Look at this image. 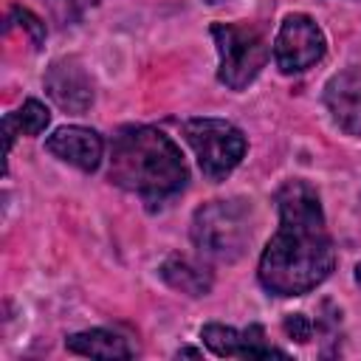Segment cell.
Here are the masks:
<instances>
[{"label": "cell", "mask_w": 361, "mask_h": 361, "mask_svg": "<svg viewBox=\"0 0 361 361\" xmlns=\"http://www.w3.org/2000/svg\"><path fill=\"white\" fill-rule=\"evenodd\" d=\"M279 228L259 257V285L274 296H305L336 268L333 237L324 223L319 192L290 178L276 189Z\"/></svg>", "instance_id": "cell-1"}, {"label": "cell", "mask_w": 361, "mask_h": 361, "mask_svg": "<svg viewBox=\"0 0 361 361\" xmlns=\"http://www.w3.org/2000/svg\"><path fill=\"white\" fill-rule=\"evenodd\" d=\"M107 175L116 186L138 195L147 206H161L189 180L178 144L166 133L144 124L121 127L113 135Z\"/></svg>", "instance_id": "cell-2"}, {"label": "cell", "mask_w": 361, "mask_h": 361, "mask_svg": "<svg viewBox=\"0 0 361 361\" xmlns=\"http://www.w3.org/2000/svg\"><path fill=\"white\" fill-rule=\"evenodd\" d=\"M192 245L200 259L231 265L237 262L251 243V206L243 197L209 200L192 214Z\"/></svg>", "instance_id": "cell-3"}, {"label": "cell", "mask_w": 361, "mask_h": 361, "mask_svg": "<svg viewBox=\"0 0 361 361\" xmlns=\"http://www.w3.org/2000/svg\"><path fill=\"white\" fill-rule=\"evenodd\" d=\"M212 39L217 48V79L228 90H245L268 65L271 48L259 28L245 23H214Z\"/></svg>", "instance_id": "cell-4"}, {"label": "cell", "mask_w": 361, "mask_h": 361, "mask_svg": "<svg viewBox=\"0 0 361 361\" xmlns=\"http://www.w3.org/2000/svg\"><path fill=\"white\" fill-rule=\"evenodd\" d=\"M180 130H183L186 144L195 149V158H197L200 172H203L212 183L226 180V178L237 169V164L245 158L248 141H245L243 130L234 127V124L226 121V118L200 116V118L183 121Z\"/></svg>", "instance_id": "cell-5"}, {"label": "cell", "mask_w": 361, "mask_h": 361, "mask_svg": "<svg viewBox=\"0 0 361 361\" xmlns=\"http://www.w3.org/2000/svg\"><path fill=\"white\" fill-rule=\"evenodd\" d=\"M327 51V37L310 14H288L274 37V62L282 73H302L313 68Z\"/></svg>", "instance_id": "cell-6"}, {"label": "cell", "mask_w": 361, "mask_h": 361, "mask_svg": "<svg viewBox=\"0 0 361 361\" xmlns=\"http://www.w3.org/2000/svg\"><path fill=\"white\" fill-rule=\"evenodd\" d=\"M45 93L51 96V102L73 116H82L90 110L93 104V79L85 71V65L76 56H59L48 65L45 76H42Z\"/></svg>", "instance_id": "cell-7"}, {"label": "cell", "mask_w": 361, "mask_h": 361, "mask_svg": "<svg viewBox=\"0 0 361 361\" xmlns=\"http://www.w3.org/2000/svg\"><path fill=\"white\" fill-rule=\"evenodd\" d=\"M200 338L220 358H288L285 350H276L265 341L262 324H248L245 330L228 324H203Z\"/></svg>", "instance_id": "cell-8"}, {"label": "cell", "mask_w": 361, "mask_h": 361, "mask_svg": "<svg viewBox=\"0 0 361 361\" xmlns=\"http://www.w3.org/2000/svg\"><path fill=\"white\" fill-rule=\"evenodd\" d=\"M322 102L338 130L361 138V68H344L333 73L324 82Z\"/></svg>", "instance_id": "cell-9"}, {"label": "cell", "mask_w": 361, "mask_h": 361, "mask_svg": "<svg viewBox=\"0 0 361 361\" xmlns=\"http://www.w3.org/2000/svg\"><path fill=\"white\" fill-rule=\"evenodd\" d=\"M45 149L54 158H59L62 164H71L82 172H96L102 164V155H104V141L90 127L68 124V127H56L45 138Z\"/></svg>", "instance_id": "cell-10"}, {"label": "cell", "mask_w": 361, "mask_h": 361, "mask_svg": "<svg viewBox=\"0 0 361 361\" xmlns=\"http://www.w3.org/2000/svg\"><path fill=\"white\" fill-rule=\"evenodd\" d=\"M65 347H68V353L90 355V358H107V361L133 358V355H135L133 344H130L124 336H118V333H113V330H104V327L73 333V336L65 338Z\"/></svg>", "instance_id": "cell-11"}, {"label": "cell", "mask_w": 361, "mask_h": 361, "mask_svg": "<svg viewBox=\"0 0 361 361\" xmlns=\"http://www.w3.org/2000/svg\"><path fill=\"white\" fill-rule=\"evenodd\" d=\"M158 276H161L172 290H180V293L195 296V299H197V296H206V293L212 290V285H214L212 271H209L206 265L192 262V259H186V257H178V254L161 262Z\"/></svg>", "instance_id": "cell-12"}, {"label": "cell", "mask_w": 361, "mask_h": 361, "mask_svg": "<svg viewBox=\"0 0 361 361\" xmlns=\"http://www.w3.org/2000/svg\"><path fill=\"white\" fill-rule=\"evenodd\" d=\"M51 124V113L42 102L37 99H25L17 110L6 113L3 118V135H6V155L11 152L17 135H39L45 133V127Z\"/></svg>", "instance_id": "cell-13"}, {"label": "cell", "mask_w": 361, "mask_h": 361, "mask_svg": "<svg viewBox=\"0 0 361 361\" xmlns=\"http://www.w3.org/2000/svg\"><path fill=\"white\" fill-rule=\"evenodd\" d=\"M14 25L31 37V45H34L37 51L42 48V42H45V23H42L37 14H31V11H28V8H23V6H14V8H8L6 31H8V28H14Z\"/></svg>", "instance_id": "cell-14"}, {"label": "cell", "mask_w": 361, "mask_h": 361, "mask_svg": "<svg viewBox=\"0 0 361 361\" xmlns=\"http://www.w3.org/2000/svg\"><path fill=\"white\" fill-rule=\"evenodd\" d=\"M93 0H48L51 14L62 23V25H73L85 17V11L90 8Z\"/></svg>", "instance_id": "cell-15"}, {"label": "cell", "mask_w": 361, "mask_h": 361, "mask_svg": "<svg viewBox=\"0 0 361 361\" xmlns=\"http://www.w3.org/2000/svg\"><path fill=\"white\" fill-rule=\"evenodd\" d=\"M282 327H285L288 338H293V341H299V344H305V341L313 338V322H310L305 313H290V316H285Z\"/></svg>", "instance_id": "cell-16"}, {"label": "cell", "mask_w": 361, "mask_h": 361, "mask_svg": "<svg viewBox=\"0 0 361 361\" xmlns=\"http://www.w3.org/2000/svg\"><path fill=\"white\" fill-rule=\"evenodd\" d=\"M355 282H358V285H361V262H358V265H355Z\"/></svg>", "instance_id": "cell-17"}, {"label": "cell", "mask_w": 361, "mask_h": 361, "mask_svg": "<svg viewBox=\"0 0 361 361\" xmlns=\"http://www.w3.org/2000/svg\"><path fill=\"white\" fill-rule=\"evenodd\" d=\"M206 3H209V6H217V3H223V0H206Z\"/></svg>", "instance_id": "cell-18"}]
</instances>
